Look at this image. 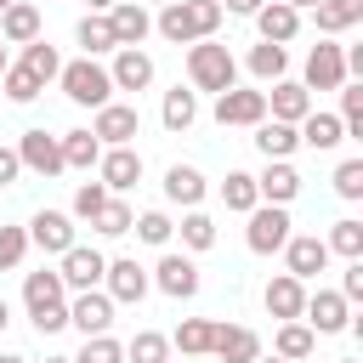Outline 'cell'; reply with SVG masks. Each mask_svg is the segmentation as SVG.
Here are the masks:
<instances>
[{"label": "cell", "instance_id": "6da1fadb", "mask_svg": "<svg viewBox=\"0 0 363 363\" xmlns=\"http://www.w3.org/2000/svg\"><path fill=\"white\" fill-rule=\"evenodd\" d=\"M221 0H164L159 11V34L176 40V45H193V40H210L221 28Z\"/></svg>", "mask_w": 363, "mask_h": 363}, {"label": "cell", "instance_id": "7a4b0ae2", "mask_svg": "<svg viewBox=\"0 0 363 363\" xmlns=\"http://www.w3.org/2000/svg\"><path fill=\"white\" fill-rule=\"evenodd\" d=\"M23 301H28V318H34L40 335L68 329V301H62V278L57 272H28L23 278Z\"/></svg>", "mask_w": 363, "mask_h": 363}, {"label": "cell", "instance_id": "3957f363", "mask_svg": "<svg viewBox=\"0 0 363 363\" xmlns=\"http://www.w3.org/2000/svg\"><path fill=\"white\" fill-rule=\"evenodd\" d=\"M233 74H238V62H233L227 45H216V40H193V51H187V79H193L199 91H227Z\"/></svg>", "mask_w": 363, "mask_h": 363}, {"label": "cell", "instance_id": "277c9868", "mask_svg": "<svg viewBox=\"0 0 363 363\" xmlns=\"http://www.w3.org/2000/svg\"><path fill=\"white\" fill-rule=\"evenodd\" d=\"M57 79H62L68 102H79V108H102V102L113 96V79H108V68H96L91 57H79V62H62V68H57Z\"/></svg>", "mask_w": 363, "mask_h": 363}, {"label": "cell", "instance_id": "5b68a950", "mask_svg": "<svg viewBox=\"0 0 363 363\" xmlns=\"http://www.w3.org/2000/svg\"><path fill=\"white\" fill-rule=\"evenodd\" d=\"M244 238H250V250H255V255L284 250V238H289V216H284V204H267V210L255 204V210H250V233H244Z\"/></svg>", "mask_w": 363, "mask_h": 363}, {"label": "cell", "instance_id": "8992f818", "mask_svg": "<svg viewBox=\"0 0 363 363\" xmlns=\"http://www.w3.org/2000/svg\"><path fill=\"white\" fill-rule=\"evenodd\" d=\"M216 119H221V125H261V119H267V96L227 85V91H216Z\"/></svg>", "mask_w": 363, "mask_h": 363}, {"label": "cell", "instance_id": "52a82bcc", "mask_svg": "<svg viewBox=\"0 0 363 363\" xmlns=\"http://www.w3.org/2000/svg\"><path fill=\"white\" fill-rule=\"evenodd\" d=\"M136 130H142L136 108H125V102H102V108H96V125H91L96 142H108V147H130Z\"/></svg>", "mask_w": 363, "mask_h": 363}, {"label": "cell", "instance_id": "ba28073f", "mask_svg": "<svg viewBox=\"0 0 363 363\" xmlns=\"http://www.w3.org/2000/svg\"><path fill=\"white\" fill-rule=\"evenodd\" d=\"M102 255L96 250H85V244H68L62 250V267H57V278H62V289H96L102 284Z\"/></svg>", "mask_w": 363, "mask_h": 363}, {"label": "cell", "instance_id": "9c48e42d", "mask_svg": "<svg viewBox=\"0 0 363 363\" xmlns=\"http://www.w3.org/2000/svg\"><path fill=\"white\" fill-rule=\"evenodd\" d=\"M306 318H312V329L318 335H340L346 323H352V301L340 295V289H318V295H306V306H301Z\"/></svg>", "mask_w": 363, "mask_h": 363}, {"label": "cell", "instance_id": "30bf717a", "mask_svg": "<svg viewBox=\"0 0 363 363\" xmlns=\"http://www.w3.org/2000/svg\"><path fill=\"white\" fill-rule=\"evenodd\" d=\"M68 323H74L79 335H108V323H113V301H108L102 289H79L74 306H68Z\"/></svg>", "mask_w": 363, "mask_h": 363}, {"label": "cell", "instance_id": "8fae6325", "mask_svg": "<svg viewBox=\"0 0 363 363\" xmlns=\"http://www.w3.org/2000/svg\"><path fill=\"white\" fill-rule=\"evenodd\" d=\"M306 85H312V91H340V85H346V51H340V45H312V57H306Z\"/></svg>", "mask_w": 363, "mask_h": 363}, {"label": "cell", "instance_id": "7c38bea8", "mask_svg": "<svg viewBox=\"0 0 363 363\" xmlns=\"http://www.w3.org/2000/svg\"><path fill=\"white\" fill-rule=\"evenodd\" d=\"M17 159H23L34 176H57V170H62V142H57V136H45V130H23Z\"/></svg>", "mask_w": 363, "mask_h": 363}, {"label": "cell", "instance_id": "4fadbf2b", "mask_svg": "<svg viewBox=\"0 0 363 363\" xmlns=\"http://www.w3.org/2000/svg\"><path fill=\"white\" fill-rule=\"evenodd\" d=\"M153 284H159L170 301H193V295H199V267H193L187 255H164V261L153 267Z\"/></svg>", "mask_w": 363, "mask_h": 363}, {"label": "cell", "instance_id": "5bb4252c", "mask_svg": "<svg viewBox=\"0 0 363 363\" xmlns=\"http://www.w3.org/2000/svg\"><path fill=\"white\" fill-rule=\"evenodd\" d=\"M108 79H113V91H142V85H153V57L136 51V45H119Z\"/></svg>", "mask_w": 363, "mask_h": 363}, {"label": "cell", "instance_id": "9a60e30c", "mask_svg": "<svg viewBox=\"0 0 363 363\" xmlns=\"http://www.w3.org/2000/svg\"><path fill=\"white\" fill-rule=\"evenodd\" d=\"M210 352H216L221 363H255V357H261V340H255V329L216 323V340H210Z\"/></svg>", "mask_w": 363, "mask_h": 363}, {"label": "cell", "instance_id": "2e32d148", "mask_svg": "<svg viewBox=\"0 0 363 363\" xmlns=\"http://www.w3.org/2000/svg\"><path fill=\"white\" fill-rule=\"evenodd\" d=\"M108 28H113L119 45H142L147 28H153V17H147L136 0H113V6H108Z\"/></svg>", "mask_w": 363, "mask_h": 363}, {"label": "cell", "instance_id": "e0dca14e", "mask_svg": "<svg viewBox=\"0 0 363 363\" xmlns=\"http://www.w3.org/2000/svg\"><path fill=\"white\" fill-rule=\"evenodd\" d=\"M255 28H261V40L284 45V40H295L301 11H295V6H284V0H261V6H255Z\"/></svg>", "mask_w": 363, "mask_h": 363}, {"label": "cell", "instance_id": "ac0fdd59", "mask_svg": "<svg viewBox=\"0 0 363 363\" xmlns=\"http://www.w3.org/2000/svg\"><path fill=\"white\" fill-rule=\"evenodd\" d=\"M267 96V108H272V119H284V125H301L306 113H312V96H306V85H289V79H272V91H261Z\"/></svg>", "mask_w": 363, "mask_h": 363}, {"label": "cell", "instance_id": "d6986e66", "mask_svg": "<svg viewBox=\"0 0 363 363\" xmlns=\"http://www.w3.org/2000/svg\"><path fill=\"white\" fill-rule=\"evenodd\" d=\"M96 170H102V187L125 193V187L142 182V153H130V147H108V153L96 159Z\"/></svg>", "mask_w": 363, "mask_h": 363}, {"label": "cell", "instance_id": "ffe728a7", "mask_svg": "<svg viewBox=\"0 0 363 363\" xmlns=\"http://www.w3.org/2000/svg\"><path fill=\"white\" fill-rule=\"evenodd\" d=\"M28 244H40V250L62 255V250L74 244V221H68L62 210H40V216L28 221Z\"/></svg>", "mask_w": 363, "mask_h": 363}, {"label": "cell", "instance_id": "44dd1931", "mask_svg": "<svg viewBox=\"0 0 363 363\" xmlns=\"http://www.w3.org/2000/svg\"><path fill=\"white\" fill-rule=\"evenodd\" d=\"M102 278H108V301H130V306H136V301L147 295V272H142L136 261H108Z\"/></svg>", "mask_w": 363, "mask_h": 363}, {"label": "cell", "instance_id": "7402d4cb", "mask_svg": "<svg viewBox=\"0 0 363 363\" xmlns=\"http://www.w3.org/2000/svg\"><path fill=\"white\" fill-rule=\"evenodd\" d=\"M284 255H289V278H312L329 267V244L323 238H284Z\"/></svg>", "mask_w": 363, "mask_h": 363}, {"label": "cell", "instance_id": "603a6c76", "mask_svg": "<svg viewBox=\"0 0 363 363\" xmlns=\"http://www.w3.org/2000/svg\"><path fill=\"white\" fill-rule=\"evenodd\" d=\"M255 193H261L267 204H289V199L301 193V176H295L284 159H272V164H267V176H255Z\"/></svg>", "mask_w": 363, "mask_h": 363}, {"label": "cell", "instance_id": "cb8c5ba5", "mask_svg": "<svg viewBox=\"0 0 363 363\" xmlns=\"http://www.w3.org/2000/svg\"><path fill=\"white\" fill-rule=\"evenodd\" d=\"M301 306H306L301 278H289V272H284V278H272V284H267V312H272V318H284V323H289V318H301Z\"/></svg>", "mask_w": 363, "mask_h": 363}, {"label": "cell", "instance_id": "d4e9b609", "mask_svg": "<svg viewBox=\"0 0 363 363\" xmlns=\"http://www.w3.org/2000/svg\"><path fill=\"white\" fill-rule=\"evenodd\" d=\"M0 40H11V45H28V40H40V11L11 0V6L0 11Z\"/></svg>", "mask_w": 363, "mask_h": 363}, {"label": "cell", "instance_id": "484cf974", "mask_svg": "<svg viewBox=\"0 0 363 363\" xmlns=\"http://www.w3.org/2000/svg\"><path fill=\"white\" fill-rule=\"evenodd\" d=\"M295 130H301V142H306V147H318V153H329L335 142H346V125H340L335 113H306Z\"/></svg>", "mask_w": 363, "mask_h": 363}, {"label": "cell", "instance_id": "4316f807", "mask_svg": "<svg viewBox=\"0 0 363 363\" xmlns=\"http://www.w3.org/2000/svg\"><path fill=\"white\" fill-rule=\"evenodd\" d=\"M255 147H261L267 159H289V153L301 147V130H295V125H284V119H272V125L261 119V125H255Z\"/></svg>", "mask_w": 363, "mask_h": 363}, {"label": "cell", "instance_id": "83f0119b", "mask_svg": "<svg viewBox=\"0 0 363 363\" xmlns=\"http://www.w3.org/2000/svg\"><path fill=\"white\" fill-rule=\"evenodd\" d=\"M62 142V170H91L96 159H102V142L91 136V130H68V136H57Z\"/></svg>", "mask_w": 363, "mask_h": 363}, {"label": "cell", "instance_id": "f1b7e54d", "mask_svg": "<svg viewBox=\"0 0 363 363\" xmlns=\"http://www.w3.org/2000/svg\"><path fill=\"white\" fill-rule=\"evenodd\" d=\"M164 199H176V204L193 210V204L204 199V176H199L193 164H170V170H164Z\"/></svg>", "mask_w": 363, "mask_h": 363}, {"label": "cell", "instance_id": "f546056e", "mask_svg": "<svg viewBox=\"0 0 363 363\" xmlns=\"http://www.w3.org/2000/svg\"><path fill=\"white\" fill-rule=\"evenodd\" d=\"M363 17V0H318V28L323 34H340Z\"/></svg>", "mask_w": 363, "mask_h": 363}, {"label": "cell", "instance_id": "4dcf8cb0", "mask_svg": "<svg viewBox=\"0 0 363 363\" xmlns=\"http://www.w3.org/2000/svg\"><path fill=\"white\" fill-rule=\"evenodd\" d=\"M159 113H164V130H187V125L199 119V102H193V91L176 85V91H164V108H159Z\"/></svg>", "mask_w": 363, "mask_h": 363}, {"label": "cell", "instance_id": "1f68e13d", "mask_svg": "<svg viewBox=\"0 0 363 363\" xmlns=\"http://www.w3.org/2000/svg\"><path fill=\"white\" fill-rule=\"evenodd\" d=\"M221 199H227V210H244V216H250V210L261 204V193H255V176H244V170H233V176L221 182Z\"/></svg>", "mask_w": 363, "mask_h": 363}, {"label": "cell", "instance_id": "d6a6232c", "mask_svg": "<svg viewBox=\"0 0 363 363\" xmlns=\"http://www.w3.org/2000/svg\"><path fill=\"white\" fill-rule=\"evenodd\" d=\"M130 221H136V216H130V204H125V199H108V204L91 216V227H96L102 238H119V233H130Z\"/></svg>", "mask_w": 363, "mask_h": 363}, {"label": "cell", "instance_id": "836d02e7", "mask_svg": "<svg viewBox=\"0 0 363 363\" xmlns=\"http://www.w3.org/2000/svg\"><path fill=\"white\" fill-rule=\"evenodd\" d=\"M278 357H284V363H301V357H312V329L289 318V323L278 329Z\"/></svg>", "mask_w": 363, "mask_h": 363}, {"label": "cell", "instance_id": "e575fe53", "mask_svg": "<svg viewBox=\"0 0 363 363\" xmlns=\"http://www.w3.org/2000/svg\"><path fill=\"white\" fill-rule=\"evenodd\" d=\"M79 45H85V57H96V51H119V40H113L108 17H96V11L79 23Z\"/></svg>", "mask_w": 363, "mask_h": 363}, {"label": "cell", "instance_id": "d590c367", "mask_svg": "<svg viewBox=\"0 0 363 363\" xmlns=\"http://www.w3.org/2000/svg\"><path fill=\"white\" fill-rule=\"evenodd\" d=\"M23 68L45 85V79H57V68H62V62H57V51H51L45 40H28V45H23Z\"/></svg>", "mask_w": 363, "mask_h": 363}, {"label": "cell", "instance_id": "8d00e7d4", "mask_svg": "<svg viewBox=\"0 0 363 363\" xmlns=\"http://www.w3.org/2000/svg\"><path fill=\"white\" fill-rule=\"evenodd\" d=\"M284 62H289V57H284V45H272V40H261V45L250 51V74H255V79H284Z\"/></svg>", "mask_w": 363, "mask_h": 363}, {"label": "cell", "instance_id": "74e56055", "mask_svg": "<svg viewBox=\"0 0 363 363\" xmlns=\"http://www.w3.org/2000/svg\"><path fill=\"white\" fill-rule=\"evenodd\" d=\"M182 244H187V250H210V244H216V221H210L199 204L182 216Z\"/></svg>", "mask_w": 363, "mask_h": 363}, {"label": "cell", "instance_id": "f35d334b", "mask_svg": "<svg viewBox=\"0 0 363 363\" xmlns=\"http://www.w3.org/2000/svg\"><path fill=\"white\" fill-rule=\"evenodd\" d=\"M125 357H130V363H164V357H170V340L153 335V329H142V335L125 346Z\"/></svg>", "mask_w": 363, "mask_h": 363}, {"label": "cell", "instance_id": "ab89813d", "mask_svg": "<svg viewBox=\"0 0 363 363\" xmlns=\"http://www.w3.org/2000/svg\"><path fill=\"white\" fill-rule=\"evenodd\" d=\"M210 340H216V323H210V318H187V323L176 329V346H182V352H210Z\"/></svg>", "mask_w": 363, "mask_h": 363}, {"label": "cell", "instance_id": "60d3db41", "mask_svg": "<svg viewBox=\"0 0 363 363\" xmlns=\"http://www.w3.org/2000/svg\"><path fill=\"white\" fill-rule=\"evenodd\" d=\"M0 79H6V96H11V102H34V96L45 91V85H40V79H34V74H28L23 62H17V68H6Z\"/></svg>", "mask_w": 363, "mask_h": 363}, {"label": "cell", "instance_id": "b9f144b4", "mask_svg": "<svg viewBox=\"0 0 363 363\" xmlns=\"http://www.w3.org/2000/svg\"><path fill=\"white\" fill-rule=\"evenodd\" d=\"M74 363H125V346L108 340V335H85V352H79Z\"/></svg>", "mask_w": 363, "mask_h": 363}, {"label": "cell", "instance_id": "7bdbcfd3", "mask_svg": "<svg viewBox=\"0 0 363 363\" xmlns=\"http://www.w3.org/2000/svg\"><path fill=\"white\" fill-rule=\"evenodd\" d=\"M340 125L363 136V85H340Z\"/></svg>", "mask_w": 363, "mask_h": 363}, {"label": "cell", "instance_id": "ee69618b", "mask_svg": "<svg viewBox=\"0 0 363 363\" xmlns=\"http://www.w3.org/2000/svg\"><path fill=\"white\" fill-rule=\"evenodd\" d=\"M329 250H340V255H363V221H335V233H329Z\"/></svg>", "mask_w": 363, "mask_h": 363}, {"label": "cell", "instance_id": "f6af8a7d", "mask_svg": "<svg viewBox=\"0 0 363 363\" xmlns=\"http://www.w3.org/2000/svg\"><path fill=\"white\" fill-rule=\"evenodd\" d=\"M130 227H136V238H142V244H170V233H176V227H170V221H164L159 210H147V216H136Z\"/></svg>", "mask_w": 363, "mask_h": 363}, {"label": "cell", "instance_id": "bcb514c9", "mask_svg": "<svg viewBox=\"0 0 363 363\" xmlns=\"http://www.w3.org/2000/svg\"><path fill=\"white\" fill-rule=\"evenodd\" d=\"M23 255H28V233H23V227H0V272L17 267Z\"/></svg>", "mask_w": 363, "mask_h": 363}, {"label": "cell", "instance_id": "7dc6e473", "mask_svg": "<svg viewBox=\"0 0 363 363\" xmlns=\"http://www.w3.org/2000/svg\"><path fill=\"white\" fill-rule=\"evenodd\" d=\"M335 193H340V199H363V159H346V164L335 170Z\"/></svg>", "mask_w": 363, "mask_h": 363}, {"label": "cell", "instance_id": "c3c4849f", "mask_svg": "<svg viewBox=\"0 0 363 363\" xmlns=\"http://www.w3.org/2000/svg\"><path fill=\"white\" fill-rule=\"evenodd\" d=\"M102 204H108V187H102V182H85V187L74 193V216H85V221H91Z\"/></svg>", "mask_w": 363, "mask_h": 363}, {"label": "cell", "instance_id": "681fc988", "mask_svg": "<svg viewBox=\"0 0 363 363\" xmlns=\"http://www.w3.org/2000/svg\"><path fill=\"white\" fill-rule=\"evenodd\" d=\"M340 295H346V301H363V255L346 267V278H340Z\"/></svg>", "mask_w": 363, "mask_h": 363}, {"label": "cell", "instance_id": "f907efd6", "mask_svg": "<svg viewBox=\"0 0 363 363\" xmlns=\"http://www.w3.org/2000/svg\"><path fill=\"white\" fill-rule=\"evenodd\" d=\"M17 170H23L17 147H0V187H6V182H17Z\"/></svg>", "mask_w": 363, "mask_h": 363}, {"label": "cell", "instance_id": "816d5d0a", "mask_svg": "<svg viewBox=\"0 0 363 363\" xmlns=\"http://www.w3.org/2000/svg\"><path fill=\"white\" fill-rule=\"evenodd\" d=\"M255 6H261V0H227L221 11H238V17H255Z\"/></svg>", "mask_w": 363, "mask_h": 363}, {"label": "cell", "instance_id": "f5cc1de1", "mask_svg": "<svg viewBox=\"0 0 363 363\" xmlns=\"http://www.w3.org/2000/svg\"><path fill=\"white\" fill-rule=\"evenodd\" d=\"M6 323H11V306H6V301H0V329H6Z\"/></svg>", "mask_w": 363, "mask_h": 363}, {"label": "cell", "instance_id": "db71d44e", "mask_svg": "<svg viewBox=\"0 0 363 363\" xmlns=\"http://www.w3.org/2000/svg\"><path fill=\"white\" fill-rule=\"evenodd\" d=\"M108 6H113V0H91V11H108Z\"/></svg>", "mask_w": 363, "mask_h": 363}, {"label": "cell", "instance_id": "11a10c76", "mask_svg": "<svg viewBox=\"0 0 363 363\" xmlns=\"http://www.w3.org/2000/svg\"><path fill=\"white\" fill-rule=\"evenodd\" d=\"M284 6H295V11H301V6H318V0H284Z\"/></svg>", "mask_w": 363, "mask_h": 363}, {"label": "cell", "instance_id": "9f6ffc18", "mask_svg": "<svg viewBox=\"0 0 363 363\" xmlns=\"http://www.w3.org/2000/svg\"><path fill=\"white\" fill-rule=\"evenodd\" d=\"M255 363H284V357H255Z\"/></svg>", "mask_w": 363, "mask_h": 363}, {"label": "cell", "instance_id": "6f0895ef", "mask_svg": "<svg viewBox=\"0 0 363 363\" xmlns=\"http://www.w3.org/2000/svg\"><path fill=\"white\" fill-rule=\"evenodd\" d=\"M45 363H74V357H45Z\"/></svg>", "mask_w": 363, "mask_h": 363}, {"label": "cell", "instance_id": "680465c9", "mask_svg": "<svg viewBox=\"0 0 363 363\" xmlns=\"http://www.w3.org/2000/svg\"><path fill=\"white\" fill-rule=\"evenodd\" d=\"M0 363H23V357H11V352H6V357H0Z\"/></svg>", "mask_w": 363, "mask_h": 363}, {"label": "cell", "instance_id": "91938a15", "mask_svg": "<svg viewBox=\"0 0 363 363\" xmlns=\"http://www.w3.org/2000/svg\"><path fill=\"white\" fill-rule=\"evenodd\" d=\"M0 74H6V45H0Z\"/></svg>", "mask_w": 363, "mask_h": 363}, {"label": "cell", "instance_id": "94428289", "mask_svg": "<svg viewBox=\"0 0 363 363\" xmlns=\"http://www.w3.org/2000/svg\"><path fill=\"white\" fill-rule=\"evenodd\" d=\"M6 6H11V0H0V11H6Z\"/></svg>", "mask_w": 363, "mask_h": 363}, {"label": "cell", "instance_id": "6125c7cd", "mask_svg": "<svg viewBox=\"0 0 363 363\" xmlns=\"http://www.w3.org/2000/svg\"><path fill=\"white\" fill-rule=\"evenodd\" d=\"M346 363H352V357H346Z\"/></svg>", "mask_w": 363, "mask_h": 363}]
</instances>
